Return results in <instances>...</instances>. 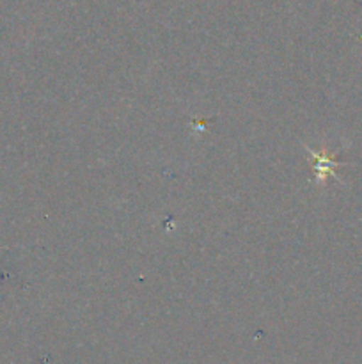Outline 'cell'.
I'll return each instance as SVG.
<instances>
[{"label": "cell", "instance_id": "1", "mask_svg": "<svg viewBox=\"0 0 362 364\" xmlns=\"http://www.w3.org/2000/svg\"><path fill=\"white\" fill-rule=\"evenodd\" d=\"M314 155V159L318 160V164H316V171H318L319 174V180H325L327 176H334L336 178V167L339 166L337 164V160L334 159V156H329L325 155V151L322 153H312Z\"/></svg>", "mask_w": 362, "mask_h": 364}]
</instances>
